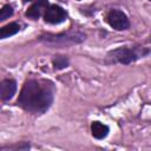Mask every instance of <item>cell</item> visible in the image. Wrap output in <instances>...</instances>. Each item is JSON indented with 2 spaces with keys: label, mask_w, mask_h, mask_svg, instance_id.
Masks as SVG:
<instances>
[{
  "label": "cell",
  "mask_w": 151,
  "mask_h": 151,
  "mask_svg": "<svg viewBox=\"0 0 151 151\" xmlns=\"http://www.w3.org/2000/svg\"><path fill=\"white\" fill-rule=\"evenodd\" d=\"M110 132V127L106 124L100 122H92L91 124V133L96 139H104Z\"/></svg>",
  "instance_id": "8"
},
{
  "label": "cell",
  "mask_w": 151,
  "mask_h": 151,
  "mask_svg": "<svg viewBox=\"0 0 151 151\" xmlns=\"http://www.w3.org/2000/svg\"><path fill=\"white\" fill-rule=\"evenodd\" d=\"M107 24L117 31H125L130 27V21L126 14L120 9H111L106 15Z\"/></svg>",
  "instance_id": "4"
},
{
  "label": "cell",
  "mask_w": 151,
  "mask_h": 151,
  "mask_svg": "<svg viewBox=\"0 0 151 151\" xmlns=\"http://www.w3.org/2000/svg\"><path fill=\"white\" fill-rule=\"evenodd\" d=\"M86 39V34L79 31H68L58 34H42L39 37V41L52 47H65L68 45L80 44Z\"/></svg>",
  "instance_id": "2"
},
{
  "label": "cell",
  "mask_w": 151,
  "mask_h": 151,
  "mask_svg": "<svg viewBox=\"0 0 151 151\" xmlns=\"http://www.w3.org/2000/svg\"><path fill=\"white\" fill-rule=\"evenodd\" d=\"M17 91V81L14 79H5L0 85V98L2 100H9L13 98Z\"/></svg>",
  "instance_id": "7"
},
{
  "label": "cell",
  "mask_w": 151,
  "mask_h": 151,
  "mask_svg": "<svg viewBox=\"0 0 151 151\" xmlns=\"http://www.w3.org/2000/svg\"><path fill=\"white\" fill-rule=\"evenodd\" d=\"M66 19H67V12L58 5H50L48 8L46 9L45 14H44L45 22L51 24V25L61 24Z\"/></svg>",
  "instance_id": "5"
},
{
  "label": "cell",
  "mask_w": 151,
  "mask_h": 151,
  "mask_svg": "<svg viewBox=\"0 0 151 151\" xmlns=\"http://www.w3.org/2000/svg\"><path fill=\"white\" fill-rule=\"evenodd\" d=\"M13 15V7L11 5H5L2 6L1 8V12H0V20L4 21L6 19H8L9 17Z\"/></svg>",
  "instance_id": "11"
},
{
  "label": "cell",
  "mask_w": 151,
  "mask_h": 151,
  "mask_svg": "<svg viewBox=\"0 0 151 151\" xmlns=\"http://www.w3.org/2000/svg\"><path fill=\"white\" fill-rule=\"evenodd\" d=\"M52 64L55 70H64L70 65V60L66 55H55L52 60Z\"/></svg>",
  "instance_id": "10"
},
{
  "label": "cell",
  "mask_w": 151,
  "mask_h": 151,
  "mask_svg": "<svg viewBox=\"0 0 151 151\" xmlns=\"http://www.w3.org/2000/svg\"><path fill=\"white\" fill-rule=\"evenodd\" d=\"M151 52V50L143 47V46H136V47H118L116 50H112L107 53V58L113 63H119L123 65H129L134 61H137L140 58H144Z\"/></svg>",
  "instance_id": "3"
},
{
  "label": "cell",
  "mask_w": 151,
  "mask_h": 151,
  "mask_svg": "<svg viewBox=\"0 0 151 151\" xmlns=\"http://www.w3.org/2000/svg\"><path fill=\"white\" fill-rule=\"evenodd\" d=\"M25 1H37V0H25Z\"/></svg>",
  "instance_id": "13"
},
{
  "label": "cell",
  "mask_w": 151,
  "mask_h": 151,
  "mask_svg": "<svg viewBox=\"0 0 151 151\" xmlns=\"http://www.w3.org/2000/svg\"><path fill=\"white\" fill-rule=\"evenodd\" d=\"M20 31V24L19 22H9L1 27L0 29V39H6L11 35H14Z\"/></svg>",
  "instance_id": "9"
},
{
  "label": "cell",
  "mask_w": 151,
  "mask_h": 151,
  "mask_svg": "<svg viewBox=\"0 0 151 151\" xmlns=\"http://www.w3.org/2000/svg\"><path fill=\"white\" fill-rule=\"evenodd\" d=\"M150 41H151V38H150Z\"/></svg>",
  "instance_id": "14"
},
{
  "label": "cell",
  "mask_w": 151,
  "mask_h": 151,
  "mask_svg": "<svg viewBox=\"0 0 151 151\" xmlns=\"http://www.w3.org/2000/svg\"><path fill=\"white\" fill-rule=\"evenodd\" d=\"M48 1L47 0H37L34 1L26 11V17L33 20H37L38 18H40L42 14H45L46 9L48 8Z\"/></svg>",
  "instance_id": "6"
},
{
  "label": "cell",
  "mask_w": 151,
  "mask_h": 151,
  "mask_svg": "<svg viewBox=\"0 0 151 151\" xmlns=\"http://www.w3.org/2000/svg\"><path fill=\"white\" fill-rule=\"evenodd\" d=\"M29 147H31L29 143H21V144H15L13 146H8V149H17V150H27Z\"/></svg>",
  "instance_id": "12"
},
{
  "label": "cell",
  "mask_w": 151,
  "mask_h": 151,
  "mask_svg": "<svg viewBox=\"0 0 151 151\" xmlns=\"http://www.w3.org/2000/svg\"><path fill=\"white\" fill-rule=\"evenodd\" d=\"M54 86L48 80L29 79L25 81L17 104L27 112L45 113L53 103Z\"/></svg>",
  "instance_id": "1"
},
{
  "label": "cell",
  "mask_w": 151,
  "mask_h": 151,
  "mask_svg": "<svg viewBox=\"0 0 151 151\" xmlns=\"http://www.w3.org/2000/svg\"><path fill=\"white\" fill-rule=\"evenodd\" d=\"M150 1H151V0H150Z\"/></svg>",
  "instance_id": "15"
}]
</instances>
